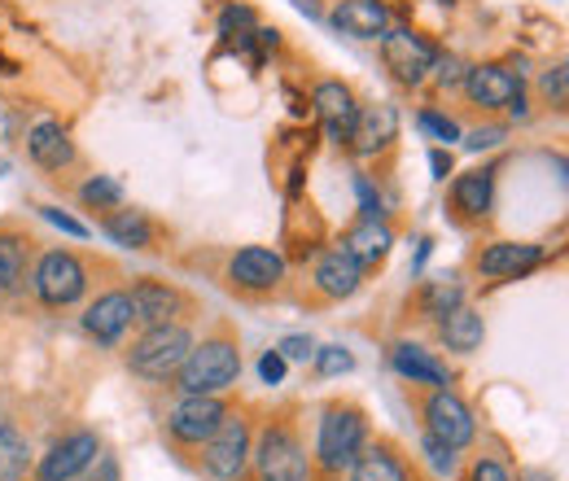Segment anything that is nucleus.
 I'll return each mask as SVG.
<instances>
[{"instance_id":"obj_22","label":"nucleus","mask_w":569,"mask_h":481,"mask_svg":"<svg viewBox=\"0 0 569 481\" xmlns=\"http://www.w3.org/2000/svg\"><path fill=\"white\" fill-rule=\"evenodd\" d=\"M482 338H487V324H482V315H478V311L456 307V311H447V315H442V342H447V350L473 354V350L482 345Z\"/></svg>"},{"instance_id":"obj_10","label":"nucleus","mask_w":569,"mask_h":481,"mask_svg":"<svg viewBox=\"0 0 569 481\" xmlns=\"http://www.w3.org/2000/svg\"><path fill=\"white\" fill-rule=\"evenodd\" d=\"M381 58H386V67L395 70L399 83H421L433 70V49L412 31H390L381 40Z\"/></svg>"},{"instance_id":"obj_9","label":"nucleus","mask_w":569,"mask_h":481,"mask_svg":"<svg viewBox=\"0 0 569 481\" xmlns=\"http://www.w3.org/2000/svg\"><path fill=\"white\" fill-rule=\"evenodd\" d=\"M228 275H232V284H237L241 293L259 298V293H272V289L281 284L284 259L272 254V250H263V245H250V250H241V254L228 263Z\"/></svg>"},{"instance_id":"obj_8","label":"nucleus","mask_w":569,"mask_h":481,"mask_svg":"<svg viewBox=\"0 0 569 481\" xmlns=\"http://www.w3.org/2000/svg\"><path fill=\"white\" fill-rule=\"evenodd\" d=\"M88 275L79 268V259L67 250H53L40 259V272H36V293L49 302V307H71L74 298L83 293Z\"/></svg>"},{"instance_id":"obj_36","label":"nucleus","mask_w":569,"mask_h":481,"mask_svg":"<svg viewBox=\"0 0 569 481\" xmlns=\"http://www.w3.org/2000/svg\"><path fill=\"white\" fill-rule=\"evenodd\" d=\"M44 219H49V223H58V228H62V232H71V237H88V228H83L79 219H71V214H62V210L44 207Z\"/></svg>"},{"instance_id":"obj_29","label":"nucleus","mask_w":569,"mask_h":481,"mask_svg":"<svg viewBox=\"0 0 569 481\" xmlns=\"http://www.w3.org/2000/svg\"><path fill=\"white\" fill-rule=\"evenodd\" d=\"M421 307H426V315L456 311L460 307V284L456 280H433V284H426V293H421Z\"/></svg>"},{"instance_id":"obj_40","label":"nucleus","mask_w":569,"mask_h":481,"mask_svg":"<svg viewBox=\"0 0 569 481\" xmlns=\"http://www.w3.org/2000/svg\"><path fill=\"white\" fill-rule=\"evenodd\" d=\"M429 167H433V176H438V180H447V171H451V158H447L442 149H433V153H429Z\"/></svg>"},{"instance_id":"obj_5","label":"nucleus","mask_w":569,"mask_h":481,"mask_svg":"<svg viewBox=\"0 0 569 481\" xmlns=\"http://www.w3.org/2000/svg\"><path fill=\"white\" fill-rule=\"evenodd\" d=\"M246 455H250V424L241 415H223L219 429L207 438V473L219 481L237 478L246 469Z\"/></svg>"},{"instance_id":"obj_19","label":"nucleus","mask_w":569,"mask_h":481,"mask_svg":"<svg viewBox=\"0 0 569 481\" xmlns=\"http://www.w3.org/2000/svg\"><path fill=\"white\" fill-rule=\"evenodd\" d=\"M543 259L539 245H517V241H499L491 250L478 254V268L482 275H517V272H530L535 263Z\"/></svg>"},{"instance_id":"obj_18","label":"nucleus","mask_w":569,"mask_h":481,"mask_svg":"<svg viewBox=\"0 0 569 481\" xmlns=\"http://www.w3.org/2000/svg\"><path fill=\"white\" fill-rule=\"evenodd\" d=\"M395 128H399V119H395V110H390V106H368L363 114H356L351 149H356V153H377L381 144H390V140H395Z\"/></svg>"},{"instance_id":"obj_35","label":"nucleus","mask_w":569,"mask_h":481,"mask_svg":"<svg viewBox=\"0 0 569 481\" xmlns=\"http://www.w3.org/2000/svg\"><path fill=\"white\" fill-rule=\"evenodd\" d=\"M421 128L438 140H456V123H451V119H438V114H429V110L421 114Z\"/></svg>"},{"instance_id":"obj_3","label":"nucleus","mask_w":569,"mask_h":481,"mask_svg":"<svg viewBox=\"0 0 569 481\" xmlns=\"http://www.w3.org/2000/svg\"><path fill=\"white\" fill-rule=\"evenodd\" d=\"M254 469H259V481H307L311 460H307L298 433L284 420H272L254 447Z\"/></svg>"},{"instance_id":"obj_13","label":"nucleus","mask_w":569,"mask_h":481,"mask_svg":"<svg viewBox=\"0 0 569 481\" xmlns=\"http://www.w3.org/2000/svg\"><path fill=\"white\" fill-rule=\"evenodd\" d=\"M316 110H320V123H325V132L329 140H351V128H356V97H351V88L347 83H338V79H329V83H320L316 88Z\"/></svg>"},{"instance_id":"obj_31","label":"nucleus","mask_w":569,"mask_h":481,"mask_svg":"<svg viewBox=\"0 0 569 481\" xmlns=\"http://www.w3.org/2000/svg\"><path fill=\"white\" fill-rule=\"evenodd\" d=\"M316 368H320V377H338V372H351L356 359L342 345H325V350H316Z\"/></svg>"},{"instance_id":"obj_21","label":"nucleus","mask_w":569,"mask_h":481,"mask_svg":"<svg viewBox=\"0 0 569 481\" xmlns=\"http://www.w3.org/2000/svg\"><path fill=\"white\" fill-rule=\"evenodd\" d=\"M351 481H408V469L386 442L381 447H359V455L351 460Z\"/></svg>"},{"instance_id":"obj_2","label":"nucleus","mask_w":569,"mask_h":481,"mask_svg":"<svg viewBox=\"0 0 569 481\" xmlns=\"http://www.w3.org/2000/svg\"><path fill=\"white\" fill-rule=\"evenodd\" d=\"M368 438V424H363V412L356 403H329L325 408V420H320V438H316V464L320 473L338 478L342 469H351V460L359 455Z\"/></svg>"},{"instance_id":"obj_38","label":"nucleus","mask_w":569,"mask_h":481,"mask_svg":"<svg viewBox=\"0 0 569 481\" xmlns=\"http://www.w3.org/2000/svg\"><path fill=\"white\" fill-rule=\"evenodd\" d=\"M499 137H503L499 128H487V132H473L465 144H469V149H491V144H499Z\"/></svg>"},{"instance_id":"obj_30","label":"nucleus","mask_w":569,"mask_h":481,"mask_svg":"<svg viewBox=\"0 0 569 481\" xmlns=\"http://www.w3.org/2000/svg\"><path fill=\"white\" fill-rule=\"evenodd\" d=\"M83 202L97 210H110L123 202V189H119V180H110V176H97V180H88L83 184Z\"/></svg>"},{"instance_id":"obj_23","label":"nucleus","mask_w":569,"mask_h":481,"mask_svg":"<svg viewBox=\"0 0 569 481\" xmlns=\"http://www.w3.org/2000/svg\"><path fill=\"white\" fill-rule=\"evenodd\" d=\"M395 368H399V377H408L412 385H447V368H442L429 350H421V345H412V342L395 345Z\"/></svg>"},{"instance_id":"obj_41","label":"nucleus","mask_w":569,"mask_h":481,"mask_svg":"<svg viewBox=\"0 0 569 481\" xmlns=\"http://www.w3.org/2000/svg\"><path fill=\"white\" fill-rule=\"evenodd\" d=\"M438 83H460V62H442V70H438Z\"/></svg>"},{"instance_id":"obj_42","label":"nucleus","mask_w":569,"mask_h":481,"mask_svg":"<svg viewBox=\"0 0 569 481\" xmlns=\"http://www.w3.org/2000/svg\"><path fill=\"white\" fill-rule=\"evenodd\" d=\"M521 481H552V478H548V473H539V469H530V473H526Z\"/></svg>"},{"instance_id":"obj_34","label":"nucleus","mask_w":569,"mask_h":481,"mask_svg":"<svg viewBox=\"0 0 569 481\" xmlns=\"http://www.w3.org/2000/svg\"><path fill=\"white\" fill-rule=\"evenodd\" d=\"M281 354H284V359H298V363H307V359L316 354V342H311V338H284Z\"/></svg>"},{"instance_id":"obj_28","label":"nucleus","mask_w":569,"mask_h":481,"mask_svg":"<svg viewBox=\"0 0 569 481\" xmlns=\"http://www.w3.org/2000/svg\"><path fill=\"white\" fill-rule=\"evenodd\" d=\"M106 228H110V237L119 245H149V237H153V228H149V219L141 210H114Z\"/></svg>"},{"instance_id":"obj_17","label":"nucleus","mask_w":569,"mask_h":481,"mask_svg":"<svg viewBox=\"0 0 569 481\" xmlns=\"http://www.w3.org/2000/svg\"><path fill=\"white\" fill-rule=\"evenodd\" d=\"M128 302H132V320H141L149 329H153V324H167V320L180 311V293H176L171 284H158V280L132 284Z\"/></svg>"},{"instance_id":"obj_16","label":"nucleus","mask_w":569,"mask_h":481,"mask_svg":"<svg viewBox=\"0 0 569 481\" xmlns=\"http://www.w3.org/2000/svg\"><path fill=\"white\" fill-rule=\"evenodd\" d=\"M128 324H132V302H128V293H106V298H97V302L88 307V315H83V329H88L97 342H119V338L128 333Z\"/></svg>"},{"instance_id":"obj_39","label":"nucleus","mask_w":569,"mask_h":481,"mask_svg":"<svg viewBox=\"0 0 569 481\" xmlns=\"http://www.w3.org/2000/svg\"><path fill=\"white\" fill-rule=\"evenodd\" d=\"M426 451H429V460H433L438 469H451V451H447L442 442H433V438H426Z\"/></svg>"},{"instance_id":"obj_11","label":"nucleus","mask_w":569,"mask_h":481,"mask_svg":"<svg viewBox=\"0 0 569 481\" xmlns=\"http://www.w3.org/2000/svg\"><path fill=\"white\" fill-rule=\"evenodd\" d=\"M97 451H101V442H97V433H71V438H62L44 460H40V481H71L74 473H83L92 460H97Z\"/></svg>"},{"instance_id":"obj_27","label":"nucleus","mask_w":569,"mask_h":481,"mask_svg":"<svg viewBox=\"0 0 569 481\" xmlns=\"http://www.w3.org/2000/svg\"><path fill=\"white\" fill-rule=\"evenodd\" d=\"M22 268H27V241L4 232L0 237V293H13L18 280H22Z\"/></svg>"},{"instance_id":"obj_4","label":"nucleus","mask_w":569,"mask_h":481,"mask_svg":"<svg viewBox=\"0 0 569 481\" xmlns=\"http://www.w3.org/2000/svg\"><path fill=\"white\" fill-rule=\"evenodd\" d=\"M189 350H193L189 329H180V324H153L141 342L132 345L128 368L141 372V377H149V381H162V377H171V372L184 363Z\"/></svg>"},{"instance_id":"obj_12","label":"nucleus","mask_w":569,"mask_h":481,"mask_svg":"<svg viewBox=\"0 0 569 481\" xmlns=\"http://www.w3.org/2000/svg\"><path fill=\"white\" fill-rule=\"evenodd\" d=\"M465 92H469L473 106L499 110V106H512L521 97V79L503 67H473L465 74Z\"/></svg>"},{"instance_id":"obj_15","label":"nucleus","mask_w":569,"mask_h":481,"mask_svg":"<svg viewBox=\"0 0 569 481\" xmlns=\"http://www.w3.org/2000/svg\"><path fill=\"white\" fill-rule=\"evenodd\" d=\"M359 280H363V263H359L347 245L325 250V259H320V268H316V284H320L329 298H351L359 289Z\"/></svg>"},{"instance_id":"obj_26","label":"nucleus","mask_w":569,"mask_h":481,"mask_svg":"<svg viewBox=\"0 0 569 481\" xmlns=\"http://www.w3.org/2000/svg\"><path fill=\"white\" fill-rule=\"evenodd\" d=\"M31 464V447L18 429H0V481H22Z\"/></svg>"},{"instance_id":"obj_32","label":"nucleus","mask_w":569,"mask_h":481,"mask_svg":"<svg viewBox=\"0 0 569 481\" xmlns=\"http://www.w3.org/2000/svg\"><path fill=\"white\" fill-rule=\"evenodd\" d=\"M539 92H543L548 101H557V106H566V67L548 70V74L539 79Z\"/></svg>"},{"instance_id":"obj_25","label":"nucleus","mask_w":569,"mask_h":481,"mask_svg":"<svg viewBox=\"0 0 569 481\" xmlns=\"http://www.w3.org/2000/svg\"><path fill=\"white\" fill-rule=\"evenodd\" d=\"M451 202H456L460 214L482 219V214L491 210V171H469V176H460V180L451 184Z\"/></svg>"},{"instance_id":"obj_14","label":"nucleus","mask_w":569,"mask_h":481,"mask_svg":"<svg viewBox=\"0 0 569 481\" xmlns=\"http://www.w3.org/2000/svg\"><path fill=\"white\" fill-rule=\"evenodd\" d=\"M333 27L342 36H356V40H377L390 27V9L381 0H342L333 9Z\"/></svg>"},{"instance_id":"obj_24","label":"nucleus","mask_w":569,"mask_h":481,"mask_svg":"<svg viewBox=\"0 0 569 481\" xmlns=\"http://www.w3.org/2000/svg\"><path fill=\"white\" fill-rule=\"evenodd\" d=\"M347 250L356 254L359 263H381V259L390 254V228H386V223H377L372 214H368V219H359L356 228L347 232Z\"/></svg>"},{"instance_id":"obj_33","label":"nucleus","mask_w":569,"mask_h":481,"mask_svg":"<svg viewBox=\"0 0 569 481\" xmlns=\"http://www.w3.org/2000/svg\"><path fill=\"white\" fill-rule=\"evenodd\" d=\"M259 377H263L268 385H277V381H281V377H284V354H281V350H268V354H263Z\"/></svg>"},{"instance_id":"obj_6","label":"nucleus","mask_w":569,"mask_h":481,"mask_svg":"<svg viewBox=\"0 0 569 481\" xmlns=\"http://www.w3.org/2000/svg\"><path fill=\"white\" fill-rule=\"evenodd\" d=\"M426 429L429 438L442 442L447 451H460V447L473 442V415H469V408L456 394H447V390H438V394L426 399Z\"/></svg>"},{"instance_id":"obj_37","label":"nucleus","mask_w":569,"mask_h":481,"mask_svg":"<svg viewBox=\"0 0 569 481\" xmlns=\"http://www.w3.org/2000/svg\"><path fill=\"white\" fill-rule=\"evenodd\" d=\"M469 481H512V478L499 469L496 460H478V464H473V473H469Z\"/></svg>"},{"instance_id":"obj_1","label":"nucleus","mask_w":569,"mask_h":481,"mask_svg":"<svg viewBox=\"0 0 569 481\" xmlns=\"http://www.w3.org/2000/svg\"><path fill=\"white\" fill-rule=\"evenodd\" d=\"M180 372V390L184 394H219L241 377V350L232 338H207L184 354Z\"/></svg>"},{"instance_id":"obj_7","label":"nucleus","mask_w":569,"mask_h":481,"mask_svg":"<svg viewBox=\"0 0 569 481\" xmlns=\"http://www.w3.org/2000/svg\"><path fill=\"white\" fill-rule=\"evenodd\" d=\"M223 415H228V408H223L214 394H184V399L176 403L171 420H167V429H171V438H176V442L202 447L214 429H219V420H223Z\"/></svg>"},{"instance_id":"obj_20","label":"nucleus","mask_w":569,"mask_h":481,"mask_svg":"<svg viewBox=\"0 0 569 481\" xmlns=\"http://www.w3.org/2000/svg\"><path fill=\"white\" fill-rule=\"evenodd\" d=\"M27 149H31V158H36L44 171H62V167L74 162V144L67 140V132H62L58 123H40V128L27 137Z\"/></svg>"}]
</instances>
